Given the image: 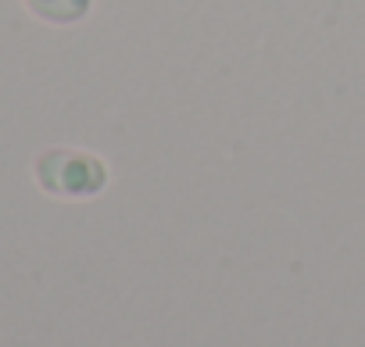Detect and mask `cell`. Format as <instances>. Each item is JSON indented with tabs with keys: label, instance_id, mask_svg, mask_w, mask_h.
<instances>
[{
	"label": "cell",
	"instance_id": "obj_1",
	"mask_svg": "<svg viewBox=\"0 0 365 347\" xmlns=\"http://www.w3.org/2000/svg\"><path fill=\"white\" fill-rule=\"evenodd\" d=\"M36 183L54 197H93L108 187V165L79 147H51L36 161Z\"/></svg>",
	"mask_w": 365,
	"mask_h": 347
},
{
	"label": "cell",
	"instance_id": "obj_2",
	"mask_svg": "<svg viewBox=\"0 0 365 347\" xmlns=\"http://www.w3.org/2000/svg\"><path fill=\"white\" fill-rule=\"evenodd\" d=\"M29 11L40 15L43 22H54V26H68V22H79L90 15V4L93 0H26Z\"/></svg>",
	"mask_w": 365,
	"mask_h": 347
}]
</instances>
